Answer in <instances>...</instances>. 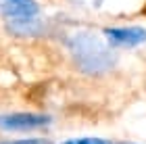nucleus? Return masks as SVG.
<instances>
[{
    "label": "nucleus",
    "mask_w": 146,
    "mask_h": 144,
    "mask_svg": "<svg viewBox=\"0 0 146 144\" xmlns=\"http://www.w3.org/2000/svg\"><path fill=\"white\" fill-rule=\"evenodd\" d=\"M67 50L75 67L86 75H102L117 65V52L92 31H75L67 38Z\"/></svg>",
    "instance_id": "obj_1"
},
{
    "label": "nucleus",
    "mask_w": 146,
    "mask_h": 144,
    "mask_svg": "<svg viewBox=\"0 0 146 144\" xmlns=\"http://www.w3.org/2000/svg\"><path fill=\"white\" fill-rule=\"evenodd\" d=\"M6 29H9L13 36H19V38H36V36H42L46 31L44 21L38 19V17L6 19Z\"/></svg>",
    "instance_id": "obj_5"
},
{
    "label": "nucleus",
    "mask_w": 146,
    "mask_h": 144,
    "mask_svg": "<svg viewBox=\"0 0 146 144\" xmlns=\"http://www.w3.org/2000/svg\"><path fill=\"white\" fill-rule=\"evenodd\" d=\"M0 13L4 19L38 17L40 4L36 0H0Z\"/></svg>",
    "instance_id": "obj_4"
},
{
    "label": "nucleus",
    "mask_w": 146,
    "mask_h": 144,
    "mask_svg": "<svg viewBox=\"0 0 146 144\" xmlns=\"http://www.w3.org/2000/svg\"><path fill=\"white\" fill-rule=\"evenodd\" d=\"M63 144H109L102 138H75V140H67Z\"/></svg>",
    "instance_id": "obj_8"
},
{
    "label": "nucleus",
    "mask_w": 146,
    "mask_h": 144,
    "mask_svg": "<svg viewBox=\"0 0 146 144\" xmlns=\"http://www.w3.org/2000/svg\"><path fill=\"white\" fill-rule=\"evenodd\" d=\"M109 144H115V142H109ZM119 144H136V142H119Z\"/></svg>",
    "instance_id": "obj_9"
},
{
    "label": "nucleus",
    "mask_w": 146,
    "mask_h": 144,
    "mask_svg": "<svg viewBox=\"0 0 146 144\" xmlns=\"http://www.w3.org/2000/svg\"><path fill=\"white\" fill-rule=\"evenodd\" d=\"M52 123V117L42 113H6L0 115V129L4 132H29L44 129Z\"/></svg>",
    "instance_id": "obj_2"
},
{
    "label": "nucleus",
    "mask_w": 146,
    "mask_h": 144,
    "mask_svg": "<svg viewBox=\"0 0 146 144\" xmlns=\"http://www.w3.org/2000/svg\"><path fill=\"white\" fill-rule=\"evenodd\" d=\"M102 34L111 48H134L146 42V29L138 27V25H131V27H107Z\"/></svg>",
    "instance_id": "obj_3"
},
{
    "label": "nucleus",
    "mask_w": 146,
    "mask_h": 144,
    "mask_svg": "<svg viewBox=\"0 0 146 144\" xmlns=\"http://www.w3.org/2000/svg\"><path fill=\"white\" fill-rule=\"evenodd\" d=\"M75 6H79V9H88V11H96L100 9V6L104 4V0H71Z\"/></svg>",
    "instance_id": "obj_6"
},
{
    "label": "nucleus",
    "mask_w": 146,
    "mask_h": 144,
    "mask_svg": "<svg viewBox=\"0 0 146 144\" xmlns=\"http://www.w3.org/2000/svg\"><path fill=\"white\" fill-rule=\"evenodd\" d=\"M0 144H52L46 138H21V140H2Z\"/></svg>",
    "instance_id": "obj_7"
}]
</instances>
